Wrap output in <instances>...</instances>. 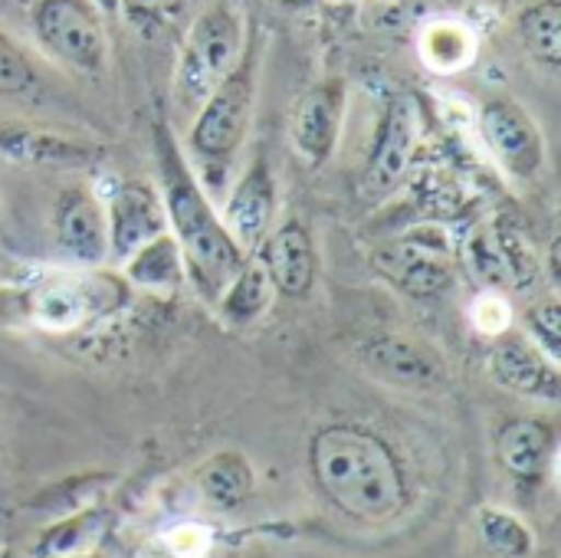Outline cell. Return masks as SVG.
<instances>
[{"instance_id": "cell-10", "label": "cell", "mask_w": 561, "mask_h": 558, "mask_svg": "<svg viewBox=\"0 0 561 558\" xmlns=\"http://www.w3.org/2000/svg\"><path fill=\"white\" fill-rule=\"evenodd\" d=\"M486 368H490V378L506 391L542 398V401H559V365L519 332H503L493 339Z\"/></svg>"}, {"instance_id": "cell-16", "label": "cell", "mask_w": 561, "mask_h": 558, "mask_svg": "<svg viewBox=\"0 0 561 558\" xmlns=\"http://www.w3.org/2000/svg\"><path fill=\"white\" fill-rule=\"evenodd\" d=\"M552 447H556L552 428L542 424V421H533V418H519V421L503 424V431L496 437L500 464L513 477H523V480H533V477H539L546 470V464L552 457Z\"/></svg>"}, {"instance_id": "cell-13", "label": "cell", "mask_w": 561, "mask_h": 558, "mask_svg": "<svg viewBox=\"0 0 561 558\" xmlns=\"http://www.w3.org/2000/svg\"><path fill=\"white\" fill-rule=\"evenodd\" d=\"M56 247L82 266H99L108 257V224L105 207L85 187H69L53 210Z\"/></svg>"}, {"instance_id": "cell-27", "label": "cell", "mask_w": 561, "mask_h": 558, "mask_svg": "<svg viewBox=\"0 0 561 558\" xmlns=\"http://www.w3.org/2000/svg\"><path fill=\"white\" fill-rule=\"evenodd\" d=\"M526 326H529V332L536 335V345L552 358V362H559L561 355V306L556 299H546V303H539V306H533L529 309V316H526Z\"/></svg>"}, {"instance_id": "cell-28", "label": "cell", "mask_w": 561, "mask_h": 558, "mask_svg": "<svg viewBox=\"0 0 561 558\" xmlns=\"http://www.w3.org/2000/svg\"><path fill=\"white\" fill-rule=\"evenodd\" d=\"M470 319H473L477 332H483V335H490V339L510 332V322H513L510 306H506V299H503L500 293H483V296L473 303Z\"/></svg>"}, {"instance_id": "cell-30", "label": "cell", "mask_w": 561, "mask_h": 558, "mask_svg": "<svg viewBox=\"0 0 561 558\" xmlns=\"http://www.w3.org/2000/svg\"><path fill=\"white\" fill-rule=\"evenodd\" d=\"M135 13H145V16H161V13H171L178 10L184 0H125Z\"/></svg>"}, {"instance_id": "cell-24", "label": "cell", "mask_w": 561, "mask_h": 558, "mask_svg": "<svg viewBox=\"0 0 561 558\" xmlns=\"http://www.w3.org/2000/svg\"><path fill=\"white\" fill-rule=\"evenodd\" d=\"M519 36L526 43V49L546 62V66H559L561 62V3L559 0H539L533 7H526L519 13Z\"/></svg>"}, {"instance_id": "cell-19", "label": "cell", "mask_w": 561, "mask_h": 558, "mask_svg": "<svg viewBox=\"0 0 561 558\" xmlns=\"http://www.w3.org/2000/svg\"><path fill=\"white\" fill-rule=\"evenodd\" d=\"M421 56L434 72H457L473 62L477 56V36L460 20H431L421 30Z\"/></svg>"}, {"instance_id": "cell-22", "label": "cell", "mask_w": 561, "mask_h": 558, "mask_svg": "<svg viewBox=\"0 0 561 558\" xmlns=\"http://www.w3.org/2000/svg\"><path fill=\"white\" fill-rule=\"evenodd\" d=\"M273 303V286L263 273V266L253 260L243 263V270L233 276V283L224 289V296L217 299V309L227 322L233 326H250L256 322Z\"/></svg>"}, {"instance_id": "cell-3", "label": "cell", "mask_w": 561, "mask_h": 558, "mask_svg": "<svg viewBox=\"0 0 561 558\" xmlns=\"http://www.w3.org/2000/svg\"><path fill=\"white\" fill-rule=\"evenodd\" d=\"M243 56V26L240 16L217 3L187 33L181 66H178V92L181 102L191 109H201V102L220 86V79L240 62Z\"/></svg>"}, {"instance_id": "cell-12", "label": "cell", "mask_w": 561, "mask_h": 558, "mask_svg": "<svg viewBox=\"0 0 561 558\" xmlns=\"http://www.w3.org/2000/svg\"><path fill=\"white\" fill-rule=\"evenodd\" d=\"M108 253L115 260H131L141 247L168 234L164 204L148 184H118L108 201Z\"/></svg>"}, {"instance_id": "cell-18", "label": "cell", "mask_w": 561, "mask_h": 558, "mask_svg": "<svg viewBox=\"0 0 561 558\" xmlns=\"http://www.w3.org/2000/svg\"><path fill=\"white\" fill-rule=\"evenodd\" d=\"M470 263L477 270V276L490 286V289H506L510 283H523V247L516 243V237L510 234H496V230H480L470 240Z\"/></svg>"}, {"instance_id": "cell-17", "label": "cell", "mask_w": 561, "mask_h": 558, "mask_svg": "<svg viewBox=\"0 0 561 558\" xmlns=\"http://www.w3.org/2000/svg\"><path fill=\"white\" fill-rule=\"evenodd\" d=\"M95 293L92 283H76V280H53L43 283L33 293V319L49 326V329H72L85 322L95 309Z\"/></svg>"}, {"instance_id": "cell-8", "label": "cell", "mask_w": 561, "mask_h": 558, "mask_svg": "<svg viewBox=\"0 0 561 558\" xmlns=\"http://www.w3.org/2000/svg\"><path fill=\"white\" fill-rule=\"evenodd\" d=\"M375 270L385 280H391L401 293H411V296H437L454 283L444 240L421 237V230H414L411 237L398 243H385L381 250H375Z\"/></svg>"}, {"instance_id": "cell-20", "label": "cell", "mask_w": 561, "mask_h": 558, "mask_svg": "<svg viewBox=\"0 0 561 558\" xmlns=\"http://www.w3.org/2000/svg\"><path fill=\"white\" fill-rule=\"evenodd\" d=\"M0 155L23 164H62V168L92 161V148L56 135H36V132H0Z\"/></svg>"}, {"instance_id": "cell-1", "label": "cell", "mask_w": 561, "mask_h": 558, "mask_svg": "<svg viewBox=\"0 0 561 558\" xmlns=\"http://www.w3.org/2000/svg\"><path fill=\"white\" fill-rule=\"evenodd\" d=\"M309 464L322 497L352 520L385 523L408 503V487L394 451L365 428H322L312 437Z\"/></svg>"}, {"instance_id": "cell-29", "label": "cell", "mask_w": 561, "mask_h": 558, "mask_svg": "<svg viewBox=\"0 0 561 558\" xmlns=\"http://www.w3.org/2000/svg\"><path fill=\"white\" fill-rule=\"evenodd\" d=\"M207 546H210V536L201 526H178L168 536V549L178 558H201L207 553Z\"/></svg>"}, {"instance_id": "cell-4", "label": "cell", "mask_w": 561, "mask_h": 558, "mask_svg": "<svg viewBox=\"0 0 561 558\" xmlns=\"http://www.w3.org/2000/svg\"><path fill=\"white\" fill-rule=\"evenodd\" d=\"M253 89H256V56L243 53L240 62L220 79V86L197 109V122L191 135L197 155L210 161H227L240 148L250 125Z\"/></svg>"}, {"instance_id": "cell-26", "label": "cell", "mask_w": 561, "mask_h": 558, "mask_svg": "<svg viewBox=\"0 0 561 558\" xmlns=\"http://www.w3.org/2000/svg\"><path fill=\"white\" fill-rule=\"evenodd\" d=\"M36 72L26 59V53L0 33V95H16L33 86Z\"/></svg>"}, {"instance_id": "cell-14", "label": "cell", "mask_w": 561, "mask_h": 558, "mask_svg": "<svg viewBox=\"0 0 561 558\" xmlns=\"http://www.w3.org/2000/svg\"><path fill=\"white\" fill-rule=\"evenodd\" d=\"M256 263L263 266L273 293L286 299L309 296L316 286V273H319V257H316L309 227L299 220H286L276 234H266L263 253Z\"/></svg>"}, {"instance_id": "cell-23", "label": "cell", "mask_w": 561, "mask_h": 558, "mask_svg": "<svg viewBox=\"0 0 561 558\" xmlns=\"http://www.w3.org/2000/svg\"><path fill=\"white\" fill-rule=\"evenodd\" d=\"M125 263H128V276L141 286H151V289H178L184 280V263H181L178 243L168 234L158 237L154 243L141 247Z\"/></svg>"}, {"instance_id": "cell-31", "label": "cell", "mask_w": 561, "mask_h": 558, "mask_svg": "<svg viewBox=\"0 0 561 558\" xmlns=\"http://www.w3.org/2000/svg\"><path fill=\"white\" fill-rule=\"evenodd\" d=\"M279 3H286V7H302V3H309V0H279Z\"/></svg>"}, {"instance_id": "cell-11", "label": "cell", "mask_w": 561, "mask_h": 558, "mask_svg": "<svg viewBox=\"0 0 561 558\" xmlns=\"http://www.w3.org/2000/svg\"><path fill=\"white\" fill-rule=\"evenodd\" d=\"M342 118H345V82L329 79V82L312 86L299 99V105L293 112V125H289L296 155L312 168L325 164L329 155L335 151Z\"/></svg>"}, {"instance_id": "cell-2", "label": "cell", "mask_w": 561, "mask_h": 558, "mask_svg": "<svg viewBox=\"0 0 561 558\" xmlns=\"http://www.w3.org/2000/svg\"><path fill=\"white\" fill-rule=\"evenodd\" d=\"M154 151H158V174L164 194L161 204H164L168 227L174 230L184 276L197 286V293L207 303L217 306L224 289L243 270L247 253L227 234L224 220L210 207L207 194L201 191L184 155L178 151L174 138L164 128L154 132Z\"/></svg>"}, {"instance_id": "cell-6", "label": "cell", "mask_w": 561, "mask_h": 558, "mask_svg": "<svg viewBox=\"0 0 561 558\" xmlns=\"http://www.w3.org/2000/svg\"><path fill=\"white\" fill-rule=\"evenodd\" d=\"M417 148V109L411 95H394L381 115L365 174H362V194L368 201H381L391 191H398V184L404 181L411 158Z\"/></svg>"}, {"instance_id": "cell-7", "label": "cell", "mask_w": 561, "mask_h": 558, "mask_svg": "<svg viewBox=\"0 0 561 558\" xmlns=\"http://www.w3.org/2000/svg\"><path fill=\"white\" fill-rule=\"evenodd\" d=\"M483 138L513 178H536L546 164V141L533 115L516 99H493L480 115Z\"/></svg>"}, {"instance_id": "cell-9", "label": "cell", "mask_w": 561, "mask_h": 558, "mask_svg": "<svg viewBox=\"0 0 561 558\" xmlns=\"http://www.w3.org/2000/svg\"><path fill=\"white\" fill-rule=\"evenodd\" d=\"M358 358L371 375L404 388H434L447 378V365L440 352L414 335H398V332L368 335L358 345Z\"/></svg>"}, {"instance_id": "cell-32", "label": "cell", "mask_w": 561, "mask_h": 558, "mask_svg": "<svg viewBox=\"0 0 561 558\" xmlns=\"http://www.w3.org/2000/svg\"><path fill=\"white\" fill-rule=\"evenodd\" d=\"M99 3H102L105 10H115V0H99Z\"/></svg>"}, {"instance_id": "cell-15", "label": "cell", "mask_w": 561, "mask_h": 558, "mask_svg": "<svg viewBox=\"0 0 561 558\" xmlns=\"http://www.w3.org/2000/svg\"><path fill=\"white\" fill-rule=\"evenodd\" d=\"M273 214H276V178H273L266 158H256L247 168V174L237 181V187L227 201L224 227L233 237V243L247 253L266 240Z\"/></svg>"}, {"instance_id": "cell-5", "label": "cell", "mask_w": 561, "mask_h": 558, "mask_svg": "<svg viewBox=\"0 0 561 558\" xmlns=\"http://www.w3.org/2000/svg\"><path fill=\"white\" fill-rule=\"evenodd\" d=\"M33 26L49 53L62 62L95 72L105 62V30L92 10V0H39Z\"/></svg>"}, {"instance_id": "cell-21", "label": "cell", "mask_w": 561, "mask_h": 558, "mask_svg": "<svg viewBox=\"0 0 561 558\" xmlns=\"http://www.w3.org/2000/svg\"><path fill=\"white\" fill-rule=\"evenodd\" d=\"M197 487L204 500L217 510H233L240 506L250 490H253V474L250 464L240 454H217L197 470Z\"/></svg>"}, {"instance_id": "cell-25", "label": "cell", "mask_w": 561, "mask_h": 558, "mask_svg": "<svg viewBox=\"0 0 561 558\" xmlns=\"http://www.w3.org/2000/svg\"><path fill=\"white\" fill-rule=\"evenodd\" d=\"M480 536L483 543L503 558H523L533 553V536L519 516L506 510H483L480 513Z\"/></svg>"}]
</instances>
